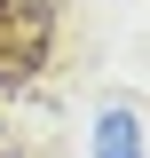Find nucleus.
Here are the masks:
<instances>
[{
  "instance_id": "nucleus-1",
  "label": "nucleus",
  "mask_w": 150,
  "mask_h": 158,
  "mask_svg": "<svg viewBox=\"0 0 150 158\" xmlns=\"http://www.w3.org/2000/svg\"><path fill=\"white\" fill-rule=\"evenodd\" d=\"M48 48H56V0H0V87H24L48 63Z\"/></svg>"
},
{
  "instance_id": "nucleus-2",
  "label": "nucleus",
  "mask_w": 150,
  "mask_h": 158,
  "mask_svg": "<svg viewBox=\"0 0 150 158\" xmlns=\"http://www.w3.org/2000/svg\"><path fill=\"white\" fill-rule=\"evenodd\" d=\"M103 158H134V118H103Z\"/></svg>"
}]
</instances>
